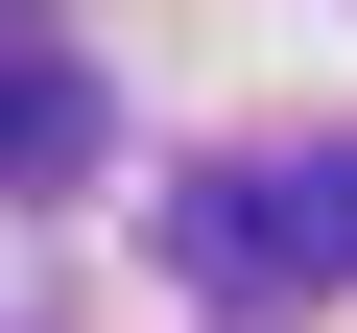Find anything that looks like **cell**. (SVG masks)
Masks as SVG:
<instances>
[{"instance_id":"cell-1","label":"cell","mask_w":357,"mask_h":333,"mask_svg":"<svg viewBox=\"0 0 357 333\" xmlns=\"http://www.w3.org/2000/svg\"><path fill=\"white\" fill-rule=\"evenodd\" d=\"M167 262H191L215 309L357 286V143H238V166H191V191H167Z\"/></svg>"},{"instance_id":"cell-2","label":"cell","mask_w":357,"mask_h":333,"mask_svg":"<svg viewBox=\"0 0 357 333\" xmlns=\"http://www.w3.org/2000/svg\"><path fill=\"white\" fill-rule=\"evenodd\" d=\"M72 166H96V72L0 24V191H72Z\"/></svg>"}]
</instances>
